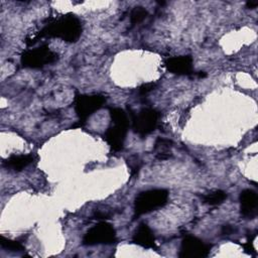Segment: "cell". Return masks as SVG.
Instances as JSON below:
<instances>
[{"label": "cell", "mask_w": 258, "mask_h": 258, "mask_svg": "<svg viewBox=\"0 0 258 258\" xmlns=\"http://www.w3.org/2000/svg\"><path fill=\"white\" fill-rule=\"evenodd\" d=\"M110 116L112 125L105 132V140L114 151H120L124 145L129 121L125 111L121 108H111Z\"/></svg>", "instance_id": "cell-2"}, {"label": "cell", "mask_w": 258, "mask_h": 258, "mask_svg": "<svg viewBox=\"0 0 258 258\" xmlns=\"http://www.w3.org/2000/svg\"><path fill=\"white\" fill-rule=\"evenodd\" d=\"M82 33L80 19L73 15H62L47 23L37 34V37H56L68 42H75Z\"/></svg>", "instance_id": "cell-1"}, {"label": "cell", "mask_w": 258, "mask_h": 258, "mask_svg": "<svg viewBox=\"0 0 258 258\" xmlns=\"http://www.w3.org/2000/svg\"><path fill=\"white\" fill-rule=\"evenodd\" d=\"M172 141L169 139L158 137L154 143L153 150L155 152V157L159 160H165L171 155Z\"/></svg>", "instance_id": "cell-13"}, {"label": "cell", "mask_w": 258, "mask_h": 258, "mask_svg": "<svg viewBox=\"0 0 258 258\" xmlns=\"http://www.w3.org/2000/svg\"><path fill=\"white\" fill-rule=\"evenodd\" d=\"M211 246L195 236H186L181 241L178 256L181 258H202L210 253Z\"/></svg>", "instance_id": "cell-8"}, {"label": "cell", "mask_w": 258, "mask_h": 258, "mask_svg": "<svg viewBox=\"0 0 258 258\" xmlns=\"http://www.w3.org/2000/svg\"><path fill=\"white\" fill-rule=\"evenodd\" d=\"M56 58V53L51 51L48 46L40 45L38 47L25 50L21 55L20 61L24 68L40 69L55 61Z\"/></svg>", "instance_id": "cell-4"}, {"label": "cell", "mask_w": 258, "mask_h": 258, "mask_svg": "<svg viewBox=\"0 0 258 258\" xmlns=\"http://www.w3.org/2000/svg\"><path fill=\"white\" fill-rule=\"evenodd\" d=\"M0 245L3 249H6V250H9L12 252H19V251L24 250V246L20 242L7 239L3 236L0 237Z\"/></svg>", "instance_id": "cell-16"}, {"label": "cell", "mask_w": 258, "mask_h": 258, "mask_svg": "<svg viewBox=\"0 0 258 258\" xmlns=\"http://www.w3.org/2000/svg\"><path fill=\"white\" fill-rule=\"evenodd\" d=\"M106 98L100 94L78 95L75 99V111L82 121H86L96 111L101 109Z\"/></svg>", "instance_id": "cell-6"}, {"label": "cell", "mask_w": 258, "mask_h": 258, "mask_svg": "<svg viewBox=\"0 0 258 258\" xmlns=\"http://www.w3.org/2000/svg\"><path fill=\"white\" fill-rule=\"evenodd\" d=\"M152 89H151V87H148V85H145V86H143V87H141L140 88V92L142 93V94H144V93H147L148 91H151Z\"/></svg>", "instance_id": "cell-19"}, {"label": "cell", "mask_w": 258, "mask_h": 258, "mask_svg": "<svg viewBox=\"0 0 258 258\" xmlns=\"http://www.w3.org/2000/svg\"><path fill=\"white\" fill-rule=\"evenodd\" d=\"M159 114L156 110L151 108H144L137 114L133 115L132 128L139 136L143 137L153 132L158 123Z\"/></svg>", "instance_id": "cell-7"}, {"label": "cell", "mask_w": 258, "mask_h": 258, "mask_svg": "<svg viewBox=\"0 0 258 258\" xmlns=\"http://www.w3.org/2000/svg\"><path fill=\"white\" fill-rule=\"evenodd\" d=\"M34 160V156L32 154H19V155H11L7 159L3 161V166L7 169L13 171H21L29 164H31Z\"/></svg>", "instance_id": "cell-12"}, {"label": "cell", "mask_w": 258, "mask_h": 258, "mask_svg": "<svg viewBox=\"0 0 258 258\" xmlns=\"http://www.w3.org/2000/svg\"><path fill=\"white\" fill-rule=\"evenodd\" d=\"M227 192L222 189H214L202 197L203 203L208 204L210 206H217L222 204L227 199Z\"/></svg>", "instance_id": "cell-14"}, {"label": "cell", "mask_w": 258, "mask_h": 258, "mask_svg": "<svg viewBox=\"0 0 258 258\" xmlns=\"http://www.w3.org/2000/svg\"><path fill=\"white\" fill-rule=\"evenodd\" d=\"M116 241V231L107 222H100L90 228L83 238V244L87 246L109 245Z\"/></svg>", "instance_id": "cell-5"}, {"label": "cell", "mask_w": 258, "mask_h": 258, "mask_svg": "<svg viewBox=\"0 0 258 258\" xmlns=\"http://www.w3.org/2000/svg\"><path fill=\"white\" fill-rule=\"evenodd\" d=\"M233 231H234V228L230 225H225L222 230L223 234H225V235H231L233 233Z\"/></svg>", "instance_id": "cell-17"}, {"label": "cell", "mask_w": 258, "mask_h": 258, "mask_svg": "<svg viewBox=\"0 0 258 258\" xmlns=\"http://www.w3.org/2000/svg\"><path fill=\"white\" fill-rule=\"evenodd\" d=\"M257 5H258V2H257V1H254V2L250 1V2H247V3H246V6H247L248 8H250V9H254V8H256V7H257Z\"/></svg>", "instance_id": "cell-18"}, {"label": "cell", "mask_w": 258, "mask_h": 258, "mask_svg": "<svg viewBox=\"0 0 258 258\" xmlns=\"http://www.w3.org/2000/svg\"><path fill=\"white\" fill-rule=\"evenodd\" d=\"M168 200V191L164 188H153L141 191L135 198L134 212L140 216L163 207Z\"/></svg>", "instance_id": "cell-3"}, {"label": "cell", "mask_w": 258, "mask_h": 258, "mask_svg": "<svg viewBox=\"0 0 258 258\" xmlns=\"http://www.w3.org/2000/svg\"><path fill=\"white\" fill-rule=\"evenodd\" d=\"M165 68L177 76H189L194 73L192 57L190 55H179L167 58L164 61Z\"/></svg>", "instance_id": "cell-10"}, {"label": "cell", "mask_w": 258, "mask_h": 258, "mask_svg": "<svg viewBox=\"0 0 258 258\" xmlns=\"http://www.w3.org/2000/svg\"><path fill=\"white\" fill-rule=\"evenodd\" d=\"M240 211L246 219H254L258 213V196L251 188L243 189L239 197Z\"/></svg>", "instance_id": "cell-9"}, {"label": "cell", "mask_w": 258, "mask_h": 258, "mask_svg": "<svg viewBox=\"0 0 258 258\" xmlns=\"http://www.w3.org/2000/svg\"><path fill=\"white\" fill-rule=\"evenodd\" d=\"M148 15L147 10L142 6L134 7L130 12V22L132 24H137L143 21Z\"/></svg>", "instance_id": "cell-15"}, {"label": "cell", "mask_w": 258, "mask_h": 258, "mask_svg": "<svg viewBox=\"0 0 258 258\" xmlns=\"http://www.w3.org/2000/svg\"><path fill=\"white\" fill-rule=\"evenodd\" d=\"M133 242L143 248H154L155 238L151 229L144 223H141L133 234Z\"/></svg>", "instance_id": "cell-11"}]
</instances>
